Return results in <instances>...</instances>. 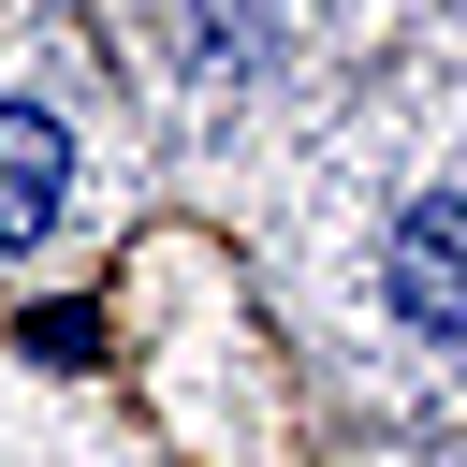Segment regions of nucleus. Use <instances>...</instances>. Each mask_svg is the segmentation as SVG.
<instances>
[{
  "instance_id": "obj_1",
  "label": "nucleus",
  "mask_w": 467,
  "mask_h": 467,
  "mask_svg": "<svg viewBox=\"0 0 467 467\" xmlns=\"http://www.w3.org/2000/svg\"><path fill=\"white\" fill-rule=\"evenodd\" d=\"M379 277H394V321L467 336V204H452V190H438V204H409V219H394V248H379Z\"/></svg>"
},
{
  "instance_id": "obj_2",
  "label": "nucleus",
  "mask_w": 467,
  "mask_h": 467,
  "mask_svg": "<svg viewBox=\"0 0 467 467\" xmlns=\"http://www.w3.org/2000/svg\"><path fill=\"white\" fill-rule=\"evenodd\" d=\"M58 190H73V131L44 102H0V248H29L58 219Z\"/></svg>"
}]
</instances>
